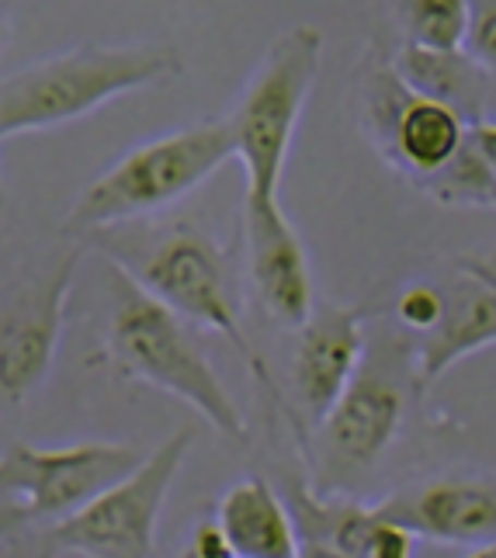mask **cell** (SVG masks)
Instances as JSON below:
<instances>
[{"mask_svg": "<svg viewBox=\"0 0 496 558\" xmlns=\"http://www.w3.org/2000/svg\"><path fill=\"white\" fill-rule=\"evenodd\" d=\"M184 60L174 43L76 46L0 76V143L25 132L81 122L105 105L178 81Z\"/></svg>", "mask_w": 496, "mask_h": 558, "instance_id": "cell-1", "label": "cell"}, {"mask_svg": "<svg viewBox=\"0 0 496 558\" xmlns=\"http://www.w3.org/2000/svg\"><path fill=\"white\" fill-rule=\"evenodd\" d=\"M108 333L105 354L114 375L125 381L153 385L181 399L208 427L229 440H246V420L229 396L213 361L191 337L187 323L160 305L132 281L119 264L108 260Z\"/></svg>", "mask_w": 496, "mask_h": 558, "instance_id": "cell-2", "label": "cell"}, {"mask_svg": "<svg viewBox=\"0 0 496 558\" xmlns=\"http://www.w3.org/2000/svg\"><path fill=\"white\" fill-rule=\"evenodd\" d=\"M101 254H105V260L119 264L143 292H149L160 305H167L178 319L219 333L229 348L243 357L254 381L278 402V410L285 413V420H289L292 434L305 448L310 437H305L299 410L278 392V385H275L271 372H267L261 351L251 343V337H246L240 313L233 305V295H229L222 254L205 229L191 226V222H178V226L164 229L160 236H153L149 243H143L140 250H101Z\"/></svg>", "mask_w": 496, "mask_h": 558, "instance_id": "cell-3", "label": "cell"}, {"mask_svg": "<svg viewBox=\"0 0 496 558\" xmlns=\"http://www.w3.org/2000/svg\"><path fill=\"white\" fill-rule=\"evenodd\" d=\"M233 160L226 119L198 122L136 146L76 195L63 229L70 236H101L114 226L153 216L187 198Z\"/></svg>", "mask_w": 496, "mask_h": 558, "instance_id": "cell-4", "label": "cell"}, {"mask_svg": "<svg viewBox=\"0 0 496 558\" xmlns=\"http://www.w3.org/2000/svg\"><path fill=\"white\" fill-rule=\"evenodd\" d=\"M323 66V32L316 25H295L267 46L264 60L246 81L226 129L233 140V160H240L251 198H278L281 174L295 143V129L313 98Z\"/></svg>", "mask_w": 496, "mask_h": 558, "instance_id": "cell-5", "label": "cell"}, {"mask_svg": "<svg viewBox=\"0 0 496 558\" xmlns=\"http://www.w3.org/2000/svg\"><path fill=\"white\" fill-rule=\"evenodd\" d=\"M361 129L399 178L416 191L462 153L469 125L437 101L413 94L392 70V56L368 46L354 73Z\"/></svg>", "mask_w": 496, "mask_h": 558, "instance_id": "cell-6", "label": "cell"}, {"mask_svg": "<svg viewBox=\"0 0 496 558\" xmlns=\"http://www.w3.org/2000/svg\"><path fill=\"white\" fill-rule=\"evenodd\" d=\"M195 430L181 427L153 448L136 472L114 483L87 507L70 513L43 534V545L52 555L81 558H149L157 545V524L174 478L191 451Z\"/></svg>", "mask_w": 496, "mask_h": 558, "instance_id": "cell-7", "label": "cell"}, {"mask_svg": "<svg viewBox=\"0 0 496 558\" xmlns=\"http://www.w3.org/2000/svg\"><path fill=\"white\" fill-rule=\"evenodd\" d=\"M143 451L119 440H84L70 448L11 445L0 454V499L22 507L32 521L60 524L87 507L129 472L143 465Z\"/></svg>", "mask_w": 496, "mask_h": 558, "instance_id": "cell-8", "label": "cell"}, {"mask_svg": "<svg viewBox=\"0 0 496 558\" xmlns=\"http://www.w3.org/2000/svg\"><path fill=\"white\" fill-rule=\"evenodd\" d=\"M81 246L56 257L0 310V413L17 410L52 372Z\"/></svg>", "mask_w": 496, "mask_h": 558, "instance_id": "cell-9", "label": "cell"}, {"mask_svg": "<svg viewBox=\"0 0 496 558\" xmlns=\"http://www.w3.org/2000/svg\"><path fill=\"white\" fill-rule=\"evenodd\" d=\"M403 368H413V348L407 343L365 354L348 392L316 427L323 451L340 469H372L389 451L407 416Z\"/></svg>", "mask_w": 496, "mask_h": 558, "instance_id": "cell-10", "label": "cell"}, {"mask_svg": "<svg viewBox=\"0 0 496 558\" xmlns=\"http://www.w3.org/2000/svg\"><path fill=\"white\" fill-rule=\"evenodd\" d=\"M243 243L257 302L289 330L310 323L316 313L310 254L278 198L243 195Z\"/></svg>", "mask_w": 496, "mask_h": 558, "instance_id": "cell-11", "label": "cell"}, {"mask_svg": "<svg viewBox=\"0 0 496 558\" xmlns=\"http://www.w3.org/2000/svg\"><path fill=\"white\" fill-rule=\"evenodd\" d=\"M368 313L358 305H316L310 323L299 326L292 348V385L299 420L319 427L348 392L361 361L368 354Z\"/></svg>", "mask_w": 496, "mask_h": 558, "instance_id": "cell-12", "label": "cell"}, {"mask_svg": "<svg viewBox=\"0 0 496 558\" xmlns=\"http://www.w3.org/2000/svg\"><path fill=\"white\" fill-rule=\"evenodd\" d=\"M437 288L445 295V316L413 348L416 389H431L458 361L496 343V271L486 260H462L458 275Z\"/></svg>", "mask_w": 496, "mask_h": 558, "instance_id": "cell-13", "label": "cell"}, {"mask_svg": "<svg viewBox=\"0 0 496 558\" xmlns=\"http://www.w3.org/2000/svg\"><path fill=\"white\" fill-rule=\"evenodd\" d=\"M378 510L413 537L486 548L496 542V478H431L389 496Z\"/></svg>", "mask_w": 496, "mask_h": 558, "instance_id": "cell-14", "label": "cell"}, {"mask_svg": "<svg viewBox=\"0 0 496 558\" xmlns=\"http://www.w3.org/2000/svg\"><path fill=\"white\" fill-rule=\"evenodd\" d=\"M305 545L330 548L340 558H413L416 537L378 507L323 499L310 486L292 489L289 504Z\"/></svg>", "mask_w": 496, "mask_h": 558, "instance_id": "cell-15", "label": "cell"}, {"mask_svg": "<svg viewBox=\"0 0 496 558\" xmlns=\"http://www.w3.org/2000/svg\"><path fill=\"white\" fill-rule=\"evenodd\" d=\"M213 524L233 558H299L302 537L289 504L264 475H246L219 499Z\"/></svg>", "mask_w": 496, "mask_h": 558, "instance_id": "cell-16", "label": "cell"}, {"mask_svg": "<svg viewBox=\"0 0 496 558\" xmlns=\"http://www.w3.org/2000/svg\"><path fill=\"white\" fill-rule=\"evenodd\" d=\"M392 70L413 94L451 108L469 129L486 122V73L469 52H431L403 43L392 52Z\"/></svg>", "mask_w": 496, "mask_h": 558, "instance_id": "cell-17", "label": "cell"}, {"mask_svg": "<svg viewBox=\"0 0 496 558\" xmlns=\"http://www.w3.org/2000/svg\"><path fill=\"white\" fill-rule=\"evenodd\" d=\"M403 43L431 52H465L472 28V4L465 0H416L392 4Z\"/></svg>", "mask_w": 496, "mask_h": 558, "instance_id": "cell-18", "label": "cell"}, {"mask_svg": "<svg viewBox=\"0 0 496 558\" xmlns=\"http://www.w3.org/2000/svg\"><path fill=\"white\" fill-rule=\"evenodd\" d=\"M396 316L416 337H427L434 326L441 323V316H445V295H441V288L427 284V281L403 288V292H399V299H396Z\"/></svg>", "mask_w": 496, "mask_h": 558, "instance_id": "cell-19", "label": "cell"}, {"mask_svg": "<svg viewBox=\"0 0 496 558\" xmlns=\"http://www.w3.org/2000/svg\"><path fill=\"white\" fill-rule=\"evenodd\" d=\"M465 52L486 76H496V0L472 4V28Z\"/></svg>", "mask_w": 496, "mask_h": 558, "instance_id": "cell-20", "label": "cell"}, {"mask_svg": "<svg viewBox=\"0 0 496 558\" xmlns=\"http://www.w3.org/2000/svg\"><path fill=\"white\" fill-rule=\"evenodd\" d=\"M178 558H233L222 542V534L213 521H202L195 531H191V542L184 545V551Z\"/></svg>", "mask_w": 496, "mask_h": 558, "instance_id": "cell-21", "label": "cell"}, {"mask_svg": "<svg viewBox=\"0 0 496 558\" xmlns=\"http://www.w3.org/2000/svg\"><path fill=\"white\" fill-rule=\"evenodd\" d=\"M25 524H28V517L22 513V507H14V504H8V499H0V542H4L8 534L22 531Z\"/></svg>", "mask_w": 496, "mask_h": 558, "instance_id": "cell-22", "label": "cell"}, {"mask_svg": "<svg viewBox=\"0 0 496 558\" xmlns=\"http://www.w3.org/2000/svg\"><path fill=\"white\" fill-rule=\"evenodd\" d=\"M299 558H340V555L330 551V548H319V545H302V555Z\"/></svg>", "mask_w": 496, "mask_h": 558, "instance_id": "cell-23", "label": "cell"}, {"mask_svg": "<svg viewBox=\"0 0 496 558\" xmlns=\"http://www.w3.org/2000/svg\"><path fill=\"white\" fill-rule=\"evenodd\" d=\"M469 558H496V542H493V545H486V548H475Z\"/></svg>", "mask_w": 496, "mask_h": 558, "instance_id": "cell-24", "label": "cell"}, {"mask_svg": "<svg viewBox=\"0 0 496 558\" xmlns=\"http://www.w3.org/2000/svg\"><path fill=\"white\" fill-rule=\"evenodd\" d=\"M489 208L496 211V191H493V202H489ZM486 264H489V267H493V271H496V254H493V257H486Z\"/></svg>", "mask_w": 496, "mask_h": 558, "instance_id": "cell-25", "label": "cell"}, {"mask_svg": "<svg viewBox=\"0 0 496 558\" xmlns=\"http://www.w3.org/2000/svg\"><path fill=\"white\" fill-rule=\"evenodd\" d=\"M4 43H8V25H4V17H0V49H4Z\"/></svg>", "mask_w": 496, "mask_h": 558, "instance_id": "cell-26", "label": "cell"}, {"mask_svg": "<svg viewBox=\"0 0 496 558\" xmlns=\"http://www.w3.org/2000/svg\"><path fill=\"white\" fill-rule=\"evenodd\" d=\"M4 202H8V191H4V181H0V208H4Z\"/></svg>", "mask_w": 496, "mask_h": 558, "instance_id": "cell-27", "label": "cell"}, {"mask_svg": "<svg viewBox=\"0 0 496 558\" xmlns=\"http://www.w3.org/2000/svg\"><path fill=\"white\" fill-rule=\"evenodd\" d=\"M38 558H56V555H52V551H49V548L43 545V548H38Z\"/></svg>", "mask_w": 496, "mask_h": 558, "instance_id": "cell-28", "label": "cell"}]
</instances>
